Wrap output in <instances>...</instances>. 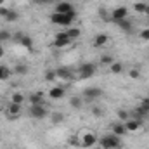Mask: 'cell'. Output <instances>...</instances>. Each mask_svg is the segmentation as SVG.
<instances>
[{
	"label": "cell",
	"mask_w": 149,
	"mask_h": 149,
	"mask_svg": "<svg viewBox=\"0 0 149 149\" xmlns=\"http://www.w3.org/2000/svg\"><path fill=\"white\" fill-rule=\"evenodd\" d=\"M76 17V10H71L68 14H59V12H54L50 14V23L52 24H57V26H70L73 23V19Z\"/></svg>",
	"instance_id": "cell-1"
},
{
	"label": "cell",
	"mask_w": 149,
	"mask_h": 149,
	"mask_svg": "<svg viewBox=\"0 0 149 149\" xmlns=\"http://www.w3.org/2000/svg\"><path fill=\"white\" fill-rule=\"evenodd\" d=\"M101 146H102V149H118L121 146V141H120L118 135L109 134V135H104L101 139Z\"/></svg>",
	"instance_id": "cell-2"
},
{
	"label": "cell",
	"mask_w": 149,
	"mask_h": 149,
	"mask_svg": "<svg viewBox=\"0 0 149 149\" xmlns=\"http://www.w3.org/2000/svg\"><path fill=\"white\" fill-rule=\"evenodd\" d=\"M95 64H92V63H85V64H81L80 68H78V74L81 76V78H92L94 74H95Z\"/></svg>",
	"instance_id": "cell-3"
},
{
	"label": "cell",
	"mask_w": 149,
	"mask_h": 149,
	"mask_svg": "<svg viewBox=\"0 0 149 149\" xmlns=\"http://www.w3.org/2000/svg\"><path fill=\"white\" fill-rule=\"evenodd\" d=\"M71 42H73V40L68 37V33H66V31H61V33H57V35H56L54 47H57V49H63V47H68Z\"/></svg>",
	"instance_id": "cell-4"
},
{
	"label": "cell",
	"mask_w": 149,
	"mask_h": 149,
	"mask_svg": "<svg viewBox=\"0 0 149 149\" xmlns=\"http://www.w3.org/2000/svg\"><path fill=\"white\" fill-rule=\"evenodd\" d=\"M128 17V9L127 7H116L114 10L111 12V21L113 23H120L123 19Z\"/></svg>",
	"instance_id": "cell-5"
},
{
	"label": "cell",
	"mask_w": 149,
	"mask_h": 149,
	"mask_svg": "<svg viewBox=\"0 0 149 149\" xmlns=\"http://www.w3.org/2000/svg\"><path fill=\"white\" fill-rule=\"evenodd\" d=\"M102 95V90L99 87H90V88H85L83 90V97L88 99V101H94V99H99Z\"/></svg>",
	"instance_id": "cell-6"
},
{
	"label": "cell",
	"mask_w": 149,
	"mask_h": 149,
	"mask_svg": "<svg viewBox=\"0 0 149 149\" xmlns=\"http://www.w3.org/2000/svg\"><path fill=\"white\" fill-rule=\"evenodd\" d=\"M30 114L33 118H37V120H43V118L49 116V111L45 109V106H31L30 108Z\"/></svg>",
	"instance_id": "cell-7"
},
{
	"label": "cell",
	"mask_w": 149,
	"mask_h": 149,
	"mask_svg": "<svg viewBox=\"0 0 149 149\" xmlns=\"http://www.w3.org/2000/svg\"><path fill=\"white\" fill-rule=\"evenodd\" d=\"M16 40L19 42V45H21V47H24V49H28V50H31V49H33V40L28 37V35H24V33H21V31H19V33L16 35Z\"/></svg>",
	"instance_id": "cell-8"
},
{
	"label": "cell",
	"mask_w": 149,
	"mask_h": 149,
	"mask_svg": "<svg viewBox=\"0 0 149 149\" xmlns=\"http://www.w3.org/2000/svg\"><path fill=\"white\" fill-rule=\"evenodd\" d=\"M71 10H74L71 2L61 0V2H57V3H56V12H59V14H68V12H71Z\"/></svg>",
	"instance_id": "cell-9"
},
{
	"label": "cell",
	"mask_w": 149,
	"mask_h": 149,
	"mask_svg": "<svg viewBox=\"0 0 149 149\" xmlns=\"http://www.w3.org/2000/svg\"><path fill=\"white\" fill-rule=\"evenodd\" d=\"M141 125H142V121H141V120H135V118H128V120L125 121L127 132H137V130L141 128Z\"/></svg>",
	"instance_id": "cell-10"
},
{
	"label": "cell",
	"mask_w": 149,
	"mask_h": 149,
	"mask_svg": "<svg viewBox=\"0 0 149 149\" xmlns=\"http://www.w3.org/2000/svg\"><path fill=\"white\" fill-rule=\"evenodd\" d=\"M97 144V137L94 135V134H85L83 137H81V146L83 148H92V146H95Z\"/></svg>",
	"instance_id": "cell-11"
},
{
	"label": "cell",
	"mask_w": 149,
	"mask_h": 149,
	"mask_svg": "<svg viewBox=\"0 0 149 149\" xmlns=\"http://www.w3.org/2000/svg\"><path fill=\"white\" fill-rule=\"evenodd\" d=\"M64 92H66V90H64L63 87H54V88L49 90V97H50V99H63V97H64Z\"/></svg>",
	"instance_id": "cell-12"
},
{
	"label": "cell",
	"mask_w": 149,
	"mask_h": 149,
	"mask_svg": "<svg viewBox=\"0 0 149 149\" xmlns=\"http://www.w3.org/2000/svg\"><path fill=\"white\" fill-rule=\"evenodd\" d=\"M108 40H109V38H108V35L99 33L97 37L94 38V47H95V49H101V47H104V45L108 43Z\"/></svg>",
	"instance_id": "cell-13"
},
{
	"label": "cell",
	"mask_w": 149,
	"mask_h": 149,
	"mask_svg": "<svg viewBox=\"0 0 149 149\" xmlns=\"http://www.w3.org/2000/svg\"><path fill=\"white\" fill-rule=\"evenodd\" d=\"M56 74H57V78H61V80H71V70L70 68H59V70H56Z\"/></svg>",
	"instance_id": "cell-14"
},
{
	"label": "cell",
	"mask_w": 149,
	"mask_h": 149,
	"mask_svg": "<svg viewBox=\"0 0 149 149\" xmlns=\"http://www.w3.org/2000/svg\"><path fill=\"white\" fill-rule=\"evenodd\" d=\"M7 113H9V116H10V118H16V116H19V113H21V104L10 102V104H9V108H7Z\"/></svg>",
	"instance_id": "cell-15"
},
{
	"label": "cell",
	"mask_w": 149,
	"mask_h": 149,
	"mask_svg": "<svg viewBox=\"0 0 149 149\" xmlns=\"http://www.w3.org/2000/svg\"><path fill=\"white\" fill-rule=\"evenodd\" d=\"M30 102H31V106H43V95L42 94H31Z\"/></svg>",
	"instance_id": "cell-16"
},
{
	"label": "cell",
	"mask_w": 149,
	"mask_h": 149,
	"mask_svg": "<svg viewBox=\"0 0 149 149\" xmlns=\"http://www.w3.org/2000/svg\"><path fill=\"white\" fill-rule=\"evenodd\" d=\"M123 31H132V28H134V24H132V21L127 17V19H123V21H120V23H116Z\"/></svg>",
	"instance_id": "cell-17"
},
{
	"label": "cell",
	"mask_w": 149,
	"mask_h": 149,
	"mask_svg": "<svg viewBox=\"0 0 149 149\" xmlns=\"http://www.w3.org/2000/svg\"><path fill=\"white\" fill-rule=\"evenodd\" d=\"M17 19H19V12H16V10L9 9V10H7V14H5V21L14 23V21H17Z\"/></svg>",
	"instance_id": "cell-18"
},
{
	"label": "cell",
	"mask_w": 149,
	"mask_h": 149,
	"mask_svg": "<svg viewBox=\"0 0 149 149\" xmlns=\"http://www.w3.org/2000/svg\"><path fill=\"white\" fill-rule=\"evenodd\" d=\"M113 134H114V135H118V137H123V135L127 134V128H125V125H121V123L114 125V127H113Z\"/></svg>",
	"instance_id": "cell-19"
},
{
	"label": "cell",
	"mask_w": 149,
	"mask_h": 149,
	"mask_svg": "<svg viewBox=\"0 0 149 149\" xmlns=\"http://www.w3.org/2000/svg\"><path fill=\"white\" fill-rule=\"evenodd\" d=\"M10 74H12V71H10L7 66H0V81L9 80V78H10Z\"/></svg>",
	"instance_id": "cell-20"
},
{
	"label": "cell",
	"mask_w": 149,
	"mask_h": 149,
	"mask_svg": "<svg viewBox=\"0 0 149 149\" xmlns=\"http://www.w3.org/2000/svg\"><path fill=\"white\" fill-rule=\"evenodd\" d=\"M109 70H111L113 74H120L121 71H123V64H121V63H118V61H114L111 66H109Z\"/></svg>",
	"instance_id": "cell-21"
},
{
	"label": "cell",
	"mask_w": 149,
	"mask_h": 149,
	"mask_svg": "<svg viewBox=\"0 0 149 149\" xmlns=\"http://www.w3.org/2000/svg\"><path fill=\"white\" fill-rule=\"evenodd\" d=\"M132 7H134V10H135V12H139V14H144V12H146V7H148V3H144V2H135Z\"/></svg>",
	"instance_id": "cell-22"
},
{
	"label": "cell",
	"mask_w": 149,
	"mask_h": 149,
	"mask_svg": "<svg viewBox=\"0 0 149 149\" xmlns=\"http://www.w3.org/2000/svg\"><path fill=\"white\" fill-rule=\"evenodd\" d=\"M113 63H114V57H113V56H109V54L101 56V64H104V66H111Z\"/></svg>",
	"instance_id": "cell-23"
},
{
	"label": "cell",
	"mask_w": 149,
	"mask_h": 149,
	"mask_svg": "<svg viewBox=\"0 0 149 149\" xmlns=\"http://www.w3.org/2000/svg\"><path fill=\"white\" fill-rule=\"evenodd\" d=\"M66 33H68V37L74 40V38H78L81 35V31H80V28H70V30H66Z\"/></svg>",
	"instance_id": "cell-24"
},
{
	"label": "cell",
	"mask_w": 149,
	"mask_h": 149,
	"mask_svg": "<svg viewBox=\"0 0 149 149\" xmlns=\"http://www.w3.org/2000/svg\"><path fill=\"white\" fill-rule=\"evenodd\" d=\"M10 102L23 104V102H24V95H23V94H19V92H16V94H12V97H10Z\"/></svg>",
	"instance_id": "cell-25"
},
{
	"label": "cell",
	"mask_w": 149,
	"mask_h": 149,
	"mask_svg": "<svg viewBox=\"0 0 149 149\" xmlns=\"http://www.w3.org/2000/svg\"><path fill=\"white\" fill-rule=\"evenodd\" d=\"M14 73H16V74H21V76H23V74L28 73V66H26V64H17V66L14 68Z\"/></svg>",
	"instance_id": "cell-26"
},
{
	"label": "cell",
	"mask_w": 149,
	"mask_h": 149,
	"mask_svg": "<svg viewBox=\"0 0 149 149\" xmlns=\"http://www.w3.org/2000/svg\"><path fill=\"white\" fill-rule=\"evenodd\" d=\"M12 35H10V31H7V30H0V43L2 42H7V40H10Z\"/></svg>",
	"instance_id": "cell-27"
},
{
	"label": "cell",
	"mask_w": 149,
	"mask_h": 149,
	"mask_svg": "<svg viewBox=\"0 0 149 149\" xmlns=\"http://www.w3.org/2000/svg\"><path fill=\"white\" fill-rule=\"evenodd\" d=\"M56 78H57V74H56V71H52V70L45 71V80H47V81H54Z\"/></svg>",
	"instance_id": "cell-28"
},
{
	"label": "cell",
	"mask_w": 149,
	"mask_h": 149,
	"mask_svg": "<svg viewBox=\"0 0 149 149\" xmlns=\"http://www.w3.org/2000/svg\"><path fill=\"white\" fill-rule=\"evenodd\" d=\"M118 118H120V120H123V121H127V120L130 118V113L125 111V109H120V111H118Z\"/></svg>",
	"instance_id": "cell-29"
},
{
	"label": "cell",
	"mask_w": 149,
	"mask_h": 149,
	"mask_svg": "<svg viewBox=\"0 0 149 149\" xmlns=\"http://www.w3.org/2000/svg\"><path fill=\"white\" fill-rule=\"evenodd\" d=\"M70 104H71V108H80V106H81V99H80V97H71Z\"/></svg>",
	"instance_id": "cell-30"
},
{
	"label": "cell",
	"mask_w": 149,
	"mask_h": 149,
	"mask_svg": "<svg viewBox=\"0 0 149 149\" xmlns=\"http://www.w3.org/2000/svg\"><path fill=\"white\" fill-rule=\"evenodd\" d=\"M63 120H64V116H63L61 113H54V114H52V121H54V123H59V121H63Z\"/></svg>",
	"instance_id": "cell-31"
},
{
	"label": "cell",
	"mask_w": 149,
	"mask_h": 149,
	"mask_svg": "<svg viewBox=\"0 0 149 149\" xmlns=\"http://www.w3.org/2000/svg\"><path fill=\"white\" fill-rule=\"evenodd\" d=\"M130 78H134V80H137V78H139V76H141V71H139V70H137V68H132V70H130Z\"/></svg>",
	"instance_id": "cell-32"
},
{
	"label": "cell",
	"mask_w": 149,
	"mask_h": 149,
	"mask_svg": "<svg viewBox=\"0 0 149 149\" xmlns=\"http://www.w3.org/2000/svg\"><path fill=\"white\" fill-rule=\"evenodd\" d=\"M59 0H35V3H40V5H49V3H57Z\"/></svg>",
	"instance_id": "cell-33"
},
{
	"label": "cell",
	"mask_w": 149,
	"mask_h": 149,
	"mask_svg": "<svg viewBox=\"0 0 149 149\" xmlns=\"http://www.w3.org/2000/svg\"><path fill=\"white\" fill-rule=\"evenodd\" d=\"M141 38H142V40H149V28H144V30L141 31Z\"/></svg>",
	"instance_id": "cell-34"
},
{
	"label": "cell",
	"mask_w": 149,
	"mask_h": 149,
	"mask_svg": "<svg viewBox=\"0 0 149 149\" xmlns=\"http://www.w3.org/2000/svg\"><path fill=\"white\" fill-rule=\"evenodd\" d=\"M92 113H94V116H95V118L102 116V109H101V108H94V109H92Z\"/></svg>",
	"instance_id": "cell-35"
},
{
	"label": "cell",
	"mask_w": 149,
	"mask_h": 149,
	"mask_svg": "<svg viewBox=\"0 0 149 149\" xmlns=\"http://www.w3.org/2000/svg\"><path fill=\"white\" fill-rule=\"evenodd\" d=\"M141 106H142V108H146V109L149 111V97H144V99H142V102H141Z\"/></svg>",
	"instance_id": "cell-36"
},
{
	"label": "cell",
	"mask_w": 149,
	"mask_h": 149,
	"mask_svg": "<svg viewBox=\"0 0 149 149\" xmlns=\"http://www.w3.org/2000/svg\"><path fill=\"white\" fill-rule=\"evenodd\" d=\"M70 144L71 146H81V142H78L76 139H70Z\"/></svg>",
	"instance_id": "cell-37"
},
{
	"label": "cell",
	"mask_w": 149,
	"mask_h": 149,
	"mask_svg": "<svg viewBox=\"0 0 149 149\" xmlns=\"http://www.w3.org/2000/svg\"><path fill=\"white\" fill-rule=\"evenodd\" d=\"M3 56H5V47L0 43V57H3Z\"/></svg>",
	"instance_id": "cell-38"
},
{
	"label": "cell",
	"mask_w": 149,
	"mask_h": 149,
	"mask_svg": "<svg viewBox=\"0 0 149 149\" xmlns=\"http://www.w3.org/2000/svg\"><path fill=\"white\" fill-rule=\"evenodd\" d=\"M144 14H146V16H149V5L146 7V12H144Z\"/></svg>",
	"instance_id": "cell-39"
},
{
	"label": "cell",
	"mask_w": 149,
	"mask_h": 149,
	"mask_svg": "<svg viewBox=\"0 0 149 149\" xmlns=\"http://www.w3.org/2000/svg\"><path fill=\"white\" fill-rule=\"evenodd\" d=\"M3 2H5V0H0V7H3Z\"/></svg>",
	"instance_id": "cell-40"
}]
</instances>
